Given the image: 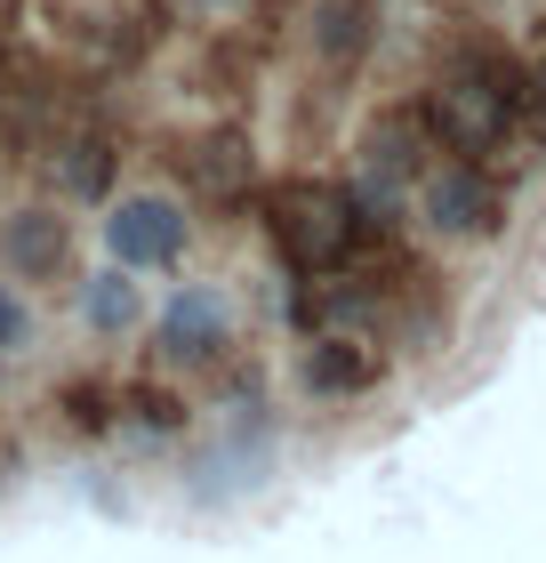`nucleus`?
Here are the masks:
<instances>
[{"label":"nucleus","mask_w":546,"mask_h":563,"mask_svg":"<svg viewBox=\"0 0 546 563\" xmlns=\"http://www.w3.org/2000/svg\"><path fill=\"white\" fill-rule=\"evenodd\" d=\"M298 387L305 395H361V387H378V354L361 339H305Z\"/></svg>","instance_id":"7ed1b4c3"},{"label":"nucleus","mask_w":546,"mask_h":563,"mask_svg":"<svg viewBox=\"0 0 546 563\" xmlns=\"http://www.w3.org/2000/svg\"><path fill=\"white\" fill-rule=\"evenodd\" d=\"M24 330H33V322H24V306H16L9 290H0V346H9V339H24Z\"/></svg>","instance_id":"0eeeda50"},{"label":"nucleus","mask_w":546,"mask_h":563,"mask_svg":"<svg viewBox=\"0 0 546 563\" xmlns=\"http://www.w3.org/2000/svg\"><path fill=\"white\" fill-rule=\"evenodd\" d=\"M113 242L129 250V258H177L186 225H177V210H169V201H129V210L113 218Z\"/></svg>","instance_id":"39448f33"},{"label":"nucleus","mask_w":546,"mask_h":563,"mask_svg":"<svg viewBox=\"0 0 546 563\" xmlns=\"http://www.w3.org/2000/svg\"><path fill=\"white\" fill-rule=\"evenodd\" d=\"M97 322H129V290H121V274L97 282Z\"/></svg>","instance_id":"423d86ee"},{"label":"nucleus","mask_w":546,"mask_h":563,"mask_svg":"<svg viewBox=\"0 0 546 563\" xmlns=\"http://www.w3.org/2000/svg\"><path fill=\"white\" fill-rule=\"evenodd\" d=\"M426 218H434V234H490L499 225V194H490V177H475V162H442L426 186Z\"/></svg>","instance_id":"f03ea898"},{"label":"nucleus","mask_w":546,"mask_h":563,"mask_svg":"<svg viewBox=\"0 0 546 563\" xmlns=\"http://www.w3.org/2000/svg\"><path fill=\"white\" fill-rule=\"evenodd\" d=\"M65 250H73V234H65L57 210H16L9 225H0V258H9L24 282H33V274H57Z\"/></svg>","instance_id":"20e7f679"},{"label":"nucleus","mask_w":546,"mask_h":563,"mask_svg":"<svg viewBox=\"0 0 546 563\" xmlns=\"http://www.w3.org/2000/svg\"><path fill=\"white\" fill-rule=\"evenodd\" d=\"M266 234H274L290 274H346L378 250V218H370V201L346 194V186H290L274 201Z\"/></svg>","instance_id":"f257e3e1"}]
</instances>
